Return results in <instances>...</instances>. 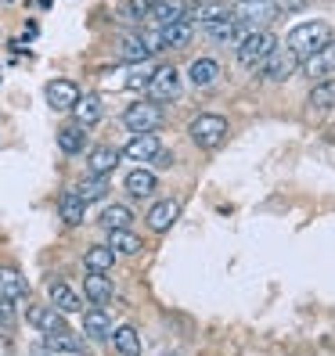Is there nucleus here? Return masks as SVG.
<instances>
[{
  "label": "nucleus",
  "mask_w": 335,
  "mask_h": 356,
  "mask_svg": "<svg viewBox=\"0 0 335 356\" xmlns=\"http://www.w3.org/2000/svg\"><path fill=\"white\" fill-rule=\"evenodd\" d=\"M83 90L76 87V79H65V76H58L51 79L47 87H44V101H47V108L51 112H72V104Z\"/></svg>",
  "instance_id": "10"
},
{
  "label": "nucleus",
  "mask_w": 335,
  "mask_h": 356,
  "mask_svg": "<svg viewBox=\"0 0 335 356\" xmlns=\"http://www.w3.org/2000/svg\"><path fill=\"white\" fill-rule=\"evenodd\" d=\"M180 198H159V202H152V209H148V230L152 234H166L177 220H180Z\"/></svg>",
  "instance_id": "13"
},
{
  "label": "nucleus",
  "mask_w": 335,
  "mask_h": 356,
  "mask_svg": "<svg viewBox=\"0 0 335 356\" xmlns=\"http://www.w3.org/2000/svg\"><path fill=\"white\" fill-rule=\"evenodd\" d=\"M192 40H195V26L187 22V18H180V22L159 29V44H162V51H184V47H192Z\"/></svg>",
  "instance_id": "23"
},
{
  "label": "nucleus",
  "mask_w": 335,
  "mask_h": 356,
  "mask_svg": "<svg viewBox=\"0 0 335 356\" xmlns=\"http://www.w3.org/2000/svg\"><path fill=\"white\" fill-rule=\"evenodd\" d=\"M299 72L306 76V79H328V76H335V40L332 44H325L318 54H310V58H303V65H299Z\"/></svg>",
  "instance_id": "17"
},
{
  "label": "nucleus",
  "mask_w": 335,
  "mask_h": 356,
  "mask_svg": "<svg viewBox=\"0 0 335 356\" xmlns=\"http://www.w3.org/2000/svg\"><path fill=\"white\" fill-rule=\"evenodd\" d=\"M274 4H278V0H274Z\"/></svg>",
  "instance_id": "38"
},
{
  "label": "nucleus",
  "mask_w": 335,
  "mask_h": 356,
  "mask_svg": "<svg viewBox=\"0 0 335 356\" xmlns=\"http://www.w3.org/2000/svg\"><path fill=\"white\" fill-rule=\"evenodd\" d=\"M83 266H87V274H109L116 266V256L109 245H91L87 252H83Z\"/></svg>",
  "instance_id": "32"
},
{
  "label": "nucleus",
  "mask_w": 335,
  "mask_h": 356,
  "mask_svg": "<svg viewBox=\"0 0 335 356\" xmlns=\"http://www.w3.org/2000/svg\"><path fill=\"white\" fill-rule=\"evenodd\" d=\"M47 306H54L58 313H79L83 296H76V288L69 281H51L47 284Z\"/></svg>",
  "instance_id": "22"
},
{
  "label": "nucleus",
  "mask_w": 335,
  "mask_h": 356,
  "mask_svg": "<svg viewBox=\"0 0 335 356\" xmlns=\"http://www.w3.org/2000/svg\"><path fill=\"white\" fill-rule=\"evenodd\" d=\"M162 51L159 33H123L116 40V58L123 65H141V61H152Z\"/></svg>",
  "instance_id": "5"
},
{
  "label": "nucleus",
  "mask_w": 335,
  "mask_h": 356,
  "mask_svg": "<svg viewBox=\"0 0 335 356\" xmlns=\"http://www.w3.org/2000/svg\"><path fill=\"white\" fill-rule=\"evenodd\" d=\"M119 122H123V130H127L130 137H137V134H159L166 127V108L155 104V101H148V97H141V101H130L127 108H123Z\"/></svg>",
  "instance_id": "2"
},
{
  "label": "nucleus",
  "mask_w": 335,
  "mask_h": 356,
  "mask_svg": "<svg viewBox=\"0 0 335 356\" xmlns=\"http://www.w3.org/2000/svg\"><path fill=\"white\" fill-rule=\"evenodd\" d=\"M101 119H104V101H101V94L83 90V94L76 97V104H72V122H76V127H83V130H94Z\"/></svg>",
  "instance_id": "11"
},
{
  "label": "nucleus",
  "mask_w": 335,
  "mask_h": 356,
  "mask_svg": "<svg viewBox=\"0 0 335 356\" xmlns=\"http://www.w3.org/2000/svg\"><path fill=\"white\" fill-rule=\"evenodd\" d=\"M166 356H173V353H166Z\"/></svg>",
  "instance_id": "37"
},
{
  "label": "nucleus",
  "mask_w": 335,
  "mask_h": 356,
  "mask_svg": "<svg viewBox=\"0 0 335 356\" xmlns=\"http://www.w3.org/2000/svg\"><path fill=\"white\" fill-rule=\"evenodd\" d=\"M152 8H155V0H123L119 18L123 22H134V26H144L148 15H152Z\"/></svg>",
  "instance_id": "34"
},
{
  "label": "nucleus",
  "mask_w": 335,
  "mask_h": 356,
  "mask_svg": "<svg viewBox=\"0 0 335 356\" xmlns=\"http://www.w3.org/2000/svg\"><path fill=\"white\" fill-rule=\"evenodd\" d=\"M296 69H299L296 54H288V51H278V47H274V51L263 58V65L256 69V76H260L263 83H285Z\"/></svg>",
  "instance_id": "8"
},
{
  "label": "nucleus",
  "mask_w": 335,
  "mask_h": 356,
  "mask_svg": "<svg viewBox=\"0 0 335 356\" xmlns=\"http://www.w3.org/2000/svg\"><path fill=\"white\" fill-rule=\"evenodd\" d=\"M119 162H123V155H119V148H112V144H94V148H87V170L94 177H109Z\"/></svg>",
  "instance_id": "21"
},
{
  "label": "nucleus",
  "mask_w": 335,
  "mask_h": 356,
  "mask_svg": "<svg viewBox=\"0 0 335 356\" xmlns=\"http://www.w3.org/2000/svg\"><path fill=\"white\" fill-rule=\"evenodd\" d=\"M26 324L40 334H54V331H65V321L54 306H40V302H29L26 306Z\"/></svg>",
  "instance_id": "16"
},
{
  "label": "nucleus",
  "mask_w": 335,
  "mask_h": 356,
  "mask_svg": "<svg viewBox=\"0 0 335 356\" xmlns=\"http://www.w3.org/2000/svg\"><path fill=\"white\" fill-rule=\"evenodd\" d=\"M231 15V4H224V0H195V4H187V22L192 26H217L220 18Z\"/></svg>",
  "instance_id": "14"
},
{
  "label": "nucleus",
  "mask_w": 335,
  "mask_h": 356,
  "mask_svg": "<svg viewBox=\"0 0 335 356\" xmlns=\"http://www.w3.org/2000/svg\"><path fill=\"white\" fill-rule=\"evenodd\" d=\"M29 296V281L18 266H0V299L8 302H18Z\"/></svg>",
  "instance_id": "25"
},
{
  "label": "nucleus",
  "mask_w": 335,
  "mask_h": 356,
  "mask_svg": "<svg viewBox=\"0 0 335 356\" xmlns=\"http://www.w3.org/2000/svg\"><path fill=\"white\" fill-rule=\"evenodd\" d=\"M112 248V256H141L144 252V238L137 234L134 227H123V230H109V241H104Z\"/></svg>",
  "instance_id": "26"
},
{
  "label": "nucleus",
  "mask_w": 335,
  "mask_h": 356,
  "mask_svg": "<svg viewBox=\"0 0 335 356\" xmlns=\"http://www.w3.org/2000/svg\"><path fill=\"white\" fill-rule=\"evenodd\" d=\"M123 187H127V195L134 202H144V198H155L159 191V177L152 170H144V165H134V170L123 177Z\"/></svg>",
  "instance_id": "15"
},
{
  "label": "nucleus",
  "mask_w": 335,
  "mask_h": 356,
  "mask_svg": "<svg viewBox=\"0 0 335 356\" xmlns=\"http://www.w3.org/2000/svg\"><path fill=\"white\" fill-rule=\"evenodd\" d=\"M91 140H87V130L76 127V122H65V127L58 130V152L65 159H76V155H87Z\"/></svg>",
  "instance_id": "20"
},
{
  "label": "nucleus",
  "mask_w": 335,
  "mask_h": 356,
  "mask_svg": "<svg viewBox=\"0 0 335 356\" xmlns=\"http://www.w3.org/2000/svg\"><path fill=\"white\" fill-rule=\"evenodd\" d=\"M109 177H94V173H87V177H83L76 187H72V195L83 202V205H94V202H104V198H109Z\"/></svg>",
  "instance_id": "29"
},
{
  "label": "nucleus",
  "mask_w": 335,
  "mask_h": 356,
  "mask_svg": "<svg viewBox=\"0 0 335 356\" xmlns=\"http://www.w3.org/2000/svg\"><path fill=\"white\" fill-rule=\"evenodd\" d=\"M98 223H101L104 230H123V227H134V209H130L127 202H109V205L101 209Z\"/></svg>",
  "instance_id": "30"
},
{
  "label": "nucleus",
  "mask_w": 335,
  "mask_h": 356,
  "mask_svg": "<svg viewBox=\"0 0 335 356\" xmlns=\"http://www.w3.org/2000/svg\"><path fill=\"white\" fill-rule=\"evenodd\" d=\"M83 334H87L91 342H104L112 339V317L104 313V306H94L83 313Z\"/></svg>",
  "instance_id": "27"
},
{
  "label": "nucleus",
  "mask_w": 335,
  "mask_h": 356,
  "mask_svg": "<svg viewBox=\"0 0 335 356\" xmlns=\"http://www.w3.org/2000/svg\"><path fill=\"white\" fill-rule=\"evenodd\" d=\"M144 94H148V101L162 104V108H166V104H177V101L184 97V79H180L177 65H170V61L155 65L152 76H148V87H144Z\"/></svg>",
  "instance_id": "4"
},
{
  "label": "nucleus",
  "mask_w": 335,
  "mask_h": 356,
  "mask_svg": "<svg viewBox=\"0 0 335 356\" xmlns=\"http://www.w3.org/2000/svg\"><path fill=\"white\" fill-rule=\"evenodd\" d=\"M116 296V284L109 274H87L83 277V299H87L91 306H109Z\"/></svg>",
  "instance_id": "24"
},
{
  "label": "nucleus",
  "mask_w": 335,
  "mask_h": 356,
  "mask_svg": "<svg viewBox=\"0 0 335 356\" xmlns=\"http://www.w3.org/2000/svg\"><path fill=\"white\" fill-rule=\"evenodd\" d=\"M47 346H51V349H61V353H79V356H91L87 349H83V342L76 339V334H69V331H54V334H47Z\"/></svg>",
  "instance_id": "35"
},
{
  "label": "nucleus",
  "mask_w": 335,
  "mask_h": 356,
  "mask_svg": "<svg viewBox=\"0 0 335 356\" xmlns=\"http://www.w3.org/2000/svg\"><path fill=\"white\" fill-rule=\"evenodd\" d=\"M306 108H310L313 115H332V112H335V76L313 83L310 94H306Z\"/></svg>",
  "instance_id": "19"
},
{
  "label": "nucleus",
  "mask_w": 335,
  "mask_h": 356,
  "mask_svg": "<svg viewBox=\"0 0 335 356\" xmlns=\"http://www.w3.org/2000/svg\"><path fill=\"white\" fill-rule=\"evenodd\" d=\"M58 216H61V223H69V227H79L83 220H87V205H83L72 191H65L58 198Z\"/></svg>",
  "instance_id": "33"
},
{
  "label": "nucleus",
  "mask_w": 335,
  "mask_h": 356,
  "mask_svg": "<svg viewBox=\"0 0 335 356\" xmlns=\"http://www.w3.org/2000/svg\"><path fill=\"white\" fill-rule=\"evenodd\" d=\"M130 72H127V79H123V87L127 90H144L148 87V76H152V65L148 61H141V65H127Z\"/></svg>",
  "instance_id": "36"
},
{
  "label": "nucleus",
  "mask_w": 335,
  "mask_h": 356,
  "mask_svg": "<svg viewBox=\"0 0 335 356\" xmlns=\"http://www.w3.org/2000/svg\"><path fill=\"white\" fill-rule=\"evenodd\" d=\"M278 47V36L270 33V29H253L242 44L235 47V58H238V65L245 69V72H256L260 65H263V58Z\"/></svg>",
  "instance_id": "6"
},
{
  "label": "nucleus",
  "mask_w": 335,
  "mask_h": 356,
  "mask_svg": "<svg viewBox=\"0 0 335 356\" xmlns=\"http://www.w3.org/2000/svg\"><path fill=\"white\" fill-rule=\"evenodd\" d=\"M270 4H274V0H238L231 8V15L245 29H267V22L278 15V8H270Z\"/></svg>",
  "instance_id": "7"
},
{
  "label": "nucleus",
  "mask_w": 335,
  "mask_h": 356,
  "mask_svg": "<svg viewBox=\"0 0 335 356\" xmlns=\"http://www.w3.org/2000/svg\"><path fill=\"white\" fill-rule=\"evenodd\" d=\"M187 15V0H155V8L148 15V26L162 29V26H173Z\"/></svg>",
  "instance_id": "28"
},
{
  "label": "nucleus",
  "mask_w": 335,
  "mask_h": 356,
  "mask_svg": "<svg viewBox=\"0 0 335 356\" xmlns=\"http://www.w3.org/2000/svg\"><path fill=\"white\" fill-rule=\"evenodd\" d=\"M220 76H224V65H220V58H213V54H198V58H192V65H187V72H184V79L192 83L195 90L213 87Z\"/></svg>",
  "instance_id": "9"
},
{
  "label": "nucleus",
  "mask_w": 335,
  "mask_h": 356,
  "mask_svg": "<svg viewBox=\"0 0 335 356\" xmlns=\"http://www.w3.org/2000/svg\"><path fill=\"white\" fill-rule=\"evenodd\" d=\"M205 33H209V40H213L217 47H238V44H242V40H245L249 33H253V29H245L235 15H227V18H220L217 26H209Z\"/></svg>",
  "instance_id": "18"
},
{
  "label": "nucleus",
  "mask_w": 335,
  "mask_h": 356,
  "mask_svg": "<svg viewBox=\"0 0 335 356\" xmlns=\"http://www.w3.org/2000/svg\"><path fill=\"white\" fill-rule=\"evenodd\" d=\"M227 130H231V122H227V115H220V112H198L192 122H187V137H192L195 148H202V152H217L227 140Z\"/></svg>",
  "instance_id": "3"
},
{
  "label": "nucleus",
  "mask_w": 335,
  "mask_h": 356,
  "mask_svg": "<svg viewBox=\"0 0 335 356\" xmlns=\"http://www.w3.org/2000/svg\"><path fill=\"white\" fill-rule=\"evenodd\" d=\"M162 152H166V148H162V140H159L155 134H137V137H130V140L119 148V155L130 159V162H155Z\"/></svg>",
  "instance_id": "12"
},
{
  "label": "nucleus",
  "mask_w": 335,
  "mask_h": 356,
  "mask_svg": "<svg viewBox=\"0 0 335 356\" xmlns=\"http://www.w3.org/2000/svg\"><path fill=\"white\" fill-rule=\"evenodd\" d=\"M335 40V29L325 22V18H310V22H299L288 29V40H285V51L296 54V61L318 54L325 44H332Z\"/></svg>",
  "instance_id": "1"
},
{
  "label": "nucleus",
  "mask_w": 335,
  "mask_h": 356,
  "mask_svg": "<svg viewBox=\"0 0 335 356\" xmlns=\"http://www.w3.org/2000/svg\"><path fill=\"white\" fill-rule=\"evenodd\" d=\"M112 346L119 356H141V334L134 324H119L112 327Z\"/></svg>",
  "instance_id": "31"
}]
</instances>
